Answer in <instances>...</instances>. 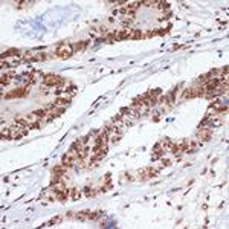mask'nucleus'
Returning <instances> with one entry per match:
<instances>
[{"mask_svg":"<svg viewBox=\"0 0 229 229\" xmlns=\"http://www.w3.org/2000/svg\"><path fill=\"white\" fill-rule=\"evenodd\" d=\"M72 54H74L72 44L66 43V41L58 44V48L55 49V57H58V58H69V57H72Z\"/></svg>","mask_w":229,"mask_h":229,"instance_id":"obj_1","label":"nucleus"},{"mask_svg":"<svg viewBox=\"0 0 229 229\" xmlns=\"http://www.w3.org/2000/svg\"><path fill=\"white\" fill-rule=\"evenodd\" d=\"M43 83H44V86H48V87H63L64 80H63L61 77H58V75L48 74V75H44Z\"/></svg>","mask_w":229,"mask_h":229,"instance_id":"obj_2","label":"nucleus"},{"mask_svg":"<svg viewBox=\"0 0 229 229\" xmlns=\"http://www.w3.org/2000/svg\"><path fill=\"white\" fill-rule=\"evenodd\" d=\"M29 89H31V86H28V87H17V89H14V90L8 92V93L5 95V98H6V99H14V98H23V96H26V95H28Z\"/></svg>","mask_w":229,"mask_h":229,"instance_id":"obj_3","label":"nucleus"},{"mask_svg":"<svg viewBox=\"0 0 229 229\" xmlns=\"http://www.w3.org/2000/svg\"><path fill=\"white\" fill-rule=\"evenodd\" d=\"M64 111H66V107H63V105H52V107H49V116H48V121H51V119L60 116V114H63Z\"/></svg>","mask_w":229,"mask_h":229,"instance_id":"obj_4","label":"nucleus"},{"mask_svg":"<svg viewBox=\"0 0 229 229\" xmlns=\"http://www.w3.org/2000/svg\"><path fill=\"white\" fill-rule=\"evenodd\" d=\"M211 134H212V131H211L209 127H200V130H199V137H200L202 141H209Z\"/></svg>","mask_w":229,"mask_h":229,"instance_id":"obj_5","label":"nucleus"},{"mask_svg":"<svg viewBox=\"0 0 229 229\" xmlns=\"http://www.w3.org/2000/svg\"><path fill=\"white\" fill-rule=\"evenodd\" d=\"M71 99H72V96L71 95H64V96H58L57 99H55V102H54V105H63V107H66L69 102H71Z\"/></svg>","mask_w":229,"mask_h":229,"instance_id":"obj_6","label":"nucleus"},{"mask_svg":"<svg viewBox=\"0 0 229 229\" xmlns=\"http://www.w3.org/2000/svg\"><path fill=\"white\" fill-rule=\"evenodd\" d=\"M217 113H221V111H226L227 110V104H224V102H220V101H217V102H212V105H211Z\"/></svg>","mask_w":229,"mask_h":229,"instance_id":"obj_7","label":"nucleus"},{"mask_svg":"<svg viewBox=\"0 0 229 229\" xmlns=\"http://www.w3.org/2000/svg\"><path fill=\"white\" fill-rule=\"evenodd\" d=\"M12 77H15V74H14V72H9V74L2 75V80H0V84H2V87H3V86H6V84H9V83L12 81Z\"/></svg>","mask_w":229,"mask_h":229,"instance_id":"obj_8","label":"nucleus"},{"mask_svg":"<svg viewBox=\"0 0 229 229\" xmlns=\"http://www.w3.org/2000/svg\"><path fill=\"white\" fill-rule=\"evenodd\" d=\"M0 134H2V139H6V141H9L11 139V128L9 127H2L0 128Z\"/></svg>","mask_w":229,"mask_h":229,"instance_id":"obj_9","label":"nucleus"},{"mask_svg":"<svg viewBox=\"0 0 229 229\" xmlns=\"http://www.w3.org/2000/svg\"><path fill=\"white\" fill-rule=\"evenodd\" d=\"M18 55H21V51H18V49H8V51H5L3 52V58L5 57H18Z\"/></svg>","mask_w":229,"mask_h":229,"instance_id":"obj_10","label":"nucleus"},{"mask_svg":"<svg viewBox=\"0 0 229 229\" xmlns=\"http://www.w3.org/2000/svg\"><path fill=\"white\" fill-rule=\"evenodd\" d=\"M44 60H48V54H44V52L32 54V58H31V61H44Z\"/></svg>","mask_w":229,"mask_h":229,"instance_id":"obj_11","label":"nucleus"},{"mask_svg":"<svg viewBox=\"0 0 229 229\" xmlns=\"http://www.w3.org/2000/svg\"><path fill=\"white\" fill-rule=\"evenodd\" d=\"M63 215H58V217H54L52 220H49L48 223H46V224H43V226H55V224H58V223H61L63 221Z\"/></svg>","mask_w":229,"mask_h":229,"instance_id":"obj_12","label":"nucleus"},{"mask_svg":"<svg viewBox=\"0 0 229 229\" xmlns=\"http://www.w3.org/2000/svg\"><path fill=\"white\" fill-rule=\"evenodd\" d=\"M72 48H74V54H75V52H81V51L86 48V41H78V43L72 44Z\"/></svg>","mask_w":229,"mask_h":229,"instance_id":"obj_13","label":"nucleus"},{"mask_svg":"<svg viewBox=\"0 0 229 229\" xmlns=\"http://www.w3.org/2000/svg\"><path fill=\"white\" fill-rule=\"evenodd\" d=\"M26 118H28V121H29V124H35V122H38V121H40V118H38V114H37L35 111H32V113H29V114H26Z\"/></svg>","mask_w":229,"mask_h":229,"instance_id":"obj_14","label":"nucleus"},{"mask_svg":"<svg viewBox=\"0 0 229 229\" xmlns=\"http://www.w3.org/2000/svg\"><path fill=\"white\" fill-rule=\"evenodd\" d=\"M141 38H144V34H142V31L141 29H133V34H131V37H130V40H141Z\"/></svg>","mask_w":229,"mask_h":229,"instance_id":"obj_15","label":"nucleus"},{"mask_svg":"<svg viewBox=\"0 0 229 229\" xmlns=\"http://www.w3.org/2000/svg\"><path fill=\"white\" fill-rule=\"evenodd\" d=\"M31 5H32V2L25 0V2H17V3H15V8H17V9H23V8H28V6H31Z\"/></svg>","mask_w":229,"mask_h":229,"instance_id":"obj_16","label":"nucleus"},{"mask_svg":"<svg viewBox=\"0 0 229 229\" xmlns=\"http://www.w3.org/2000/svg\"><path fill=\"white\" fill-rule=\"evenodd\" d=\"M102 215V211H93V212H89V220H96Z\"/></svg>","mask_w":229,"mask_h":229,"instance_id":"obj_17","label":"nucleus"},{"mask_svg":"<svg viewBox=\"0 0 229 229\" xmlns=\"http://www.w3.org/2000/svg\"><path fill=\"white\" fill-rule=\"evenodd\" d=\"M71 194H72V199H74V200H78V199L81 197V191H80L78 188H72V190H71Z\"/></svg>","mask_w":229,"mask_h":229,"instance_id":"obj_18","label":"nucleus"},{"mask_svg":"<svg viewBox=\"0 0 229 229\" xmlns=\"http://www.w3.org/2000/svg\"><path fill=\"white\" fill-rule=\"evenodd\" d=\"M87 154H89V150L84 147L83 150H80V151H78V159H86V157H87Z\"/></svg>","mask_w":229,"mask_h":229,"instance_id":"obj_19","label":"nucleus"},{"mask_svg":"<svg viewBox=\"0 0 229 229\" xmlns=\"http://www.w3.org/2000/svg\"><path fill=\"white\" fill-rule=\"evenodd\" d=\"M159 9H168L170 8V3L168 2H157V5H156Z\"/></svg>","mask_w":229,"mask_h":229,"instance_id":"obj_20","label":"nucleus"},{"mask_svg":"<svg viewBox=\"0 0 229 229\" xmlns=\"http://www.w3.org/2000/svg\"><path fill=\"white\" fill-rule=\"evenodd\" d=\"M104 40H105L107 43H114V41H116V38H114V32H111V34H108L107 37H104Z\"/></svg>","mask_w":229,"mask_h":229,"instance_id":"obj_21","label":"nucleus"},{"mask_svg":"<svg viewBox=\"0 0 229 229\" xmlns=\"http://www.w3.org/2000/svg\"><path fill=\"white\" fill-rule=\"evenodd\" d=\"M160 93H162V89H154L153 92H150V95H151L153 98H157V96H160Z\"/></svg>","mask_w":229,"mask_h":229,"instance_id":"obj_22","label":"nucleus"},{"mask_svg":"<svg viewBox=\"0 0 229 229\" xmlns=\"http://www.w3.org/2000/svg\"><path fill=\"white\" fill-rule=\"evenodd\" d=\"M154 35H156V31H148L147 34H144V38H151Z\"/></svg>","mask_w":229,"mask_h":229,"instance_id":"obj_23","label":"nucleus"},{"mask_svg":"<svg viewBox=\"0 0 229 229\" xmlns=\"http://www.w3.org/2000/svg\"><path fill=\"white\" fill-rule=\"evenodd\" d=\"M162 165H164V167H170V165H171V160H168V159H162Z\"/></svg>","mask_w":229,"mask_h":229,"instance_id":"obj_24","label":"nucleus"},{"mask_svg":"<svg viewBox=\"0 0 229 229\" xmlns=\"http://www.w3.org/2000/svg\"><path fill=\"white\" fill-rule=\"evenodd\" d=\"M110 180H111V174H110V173H107V174H105V177H104V182H105V183H110Z\"/></svg>","mask_w":229,"mask_h":229,"instance_id":"obj_25","label":"nucleus"}]
</instances>
